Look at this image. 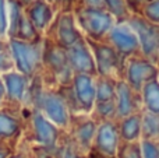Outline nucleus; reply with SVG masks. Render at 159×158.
Wrapping results in <instances>:
<instances>
[{"mask_svg": "<svg viewBox=\"0 0 159 158\" xmlns=\"http://www.w3.org/2000/svg\"><path fill=\"white\" fill-rule=\"evenodd\" d=\"M77 91H78V97L81 100V102L85 105V108H91L93 102V87L91 84V80L88 77H81L77 78Z\"/></svg>", "mask_w": 159, "mask_h": 158, "instance_id": "nucleus-9", "label": "nucleus"}, {"mask_svg": "<svg viewBox=\"0 0 159 158\" xmlns=\"http://www.w3.org/2000/svg\"><path fill=\"white\" fill-rule=\"evenodd\" d=\"M140 118L138 116H130L124 120L123 126H121V134L126 140H134L137 139L138 133H140Z\"/></svg>", "mask_w": 159, "mask_h": 158, "instance_id": "nucleus-11", "label": "nucleus"}, {"mask_svg": "<svg viewBox=\"0 0 159 158\" xmlns=\"http://www.w3.org/2000/svg\"><path fill=\"white\" fill-rule=\"evenodd\" d=\"M115 112V105L113 102H99V114L105 115V116H109Z\"/></svg>", "mask_w": 159, "mask_h": 158, "instance_id": "nucleus-19", "label": "nucleus"}, {"mask_svg": "<svg viewBox=\"0 0 159 158\" xmlns=\"http://www.w3.org/2000/svg\"><path fill=\"white\" fill-rule=\"evenodd\" d=\"M117 109L120 115H129L133 111V98L127 84L120 83L117 86Z\"/></svg>", "mask_w": 159, "mask_h": 158, "instance_id": "nucleus-8", "label": "nucleus"}, {"mask_svg": "<svg viewBox=\"0 0 159 158\" xmlns=\"http://www.w3.org/2000/svg\"><path fill=\"white\" fill-rule=\"evenodd\" d=\"M81 21L85 30L95 38H101L112 25L109 14L98 10H85L81 14Z\"/></svg>", "mask_w": 159, "mask_h": 158, "instance_id": "nucleus-2", "label": "nucleus"}, {"mask_svg": "<svg viewBox=\"0 0 159 158\" xmlns=\"http://www.w3.org/2000/svg\"><path fill=\"white\" fill-rule=\"evenodd\" d=\"M117 144V133L110 123H105L98 132V147L102 153L112 156Z\"/></svg>", "mask_w": 159, "mask_h": 158, "instance_id": "nucleus-6", "label": "nucleus"}, {"mask_svg": "<svg viewBox=\"0 0 159 158\" xmlns=\"http://www.w3.org/2000/svg\"><path fill=\"white\" fill-rule=\"evenodd\" d=\"M131 25L137 31L144 52L147 55L157 52L159 49V27H155L141 18H133Z\"/></svg>", "mask_w": 159, "mask_h": 158, "instance_id": "nucleus-1", "label": "nucleus"}, {"mask_svg": "<svg viewBox=\"0 0 159 158\" xmlns=\"http://www.w3.org/2000/svg\"><path fill=\"white\" fill-rule=\"evenodd\" d=\"M105 3H106L107 8H109L113 14H116V16L121 17L126 14L127 6H126V3H124V0H105Z\"/></svg>", "mask_w": 159, "mask_h": 158, "instance_id": "nucleus-14", "label": "nucleus"}, {"mask_svg": "<svg viewBox=\"0 0 159 158\" xmlns=\"http://www.w3.org/2000/svg\"><path fill=\"white\" fill-rule=\"evenodd\" d=\"M121 158H141L137 146H127L121 151Z\"/></svg>", "mask_w": 159, "mask_h": 158, "instance_id": "nucleus-17", "label": "nucleus"}, {"mask_svg": "<svg viewBox=\"0 0 159 158\" xmlns=\"http://www.w3.org/2000/svg\"><path fill=\"white\" fill-rule=\"evenodd\" d=\"M144 100L152 114H159V83L148 81L144 87Z\"/></svg>", "mask_w": 159, "mask_h": 158, "instance_id": "nucleus-7", "label": "nucleus"}, {"mask_svg": "<svg viewBox=\"0 0 159 158\" xmlns=\"http://www.w3.org/2000/svg\"><path fill=\"white\" fill-rule=\"evenodd\" d=\"M88 3H89L91 6H99L102 3V0H88Z\"/></svg>", "mask_w": 159, "mask_h": 158, "instance_id": "nucleus-20", "label": "nucleus"}, {"mask_svg": "<svg viewBox=\"0 0 159 158\" xmlns=\"http://www.w3.org/2000/svg\"><path fill=\"white\" fill-rule=\"evenodd\" d=\"M145 13L149 20H152V21H155V22H159V0H154L152 3H149V4L147 6Z\"/></svg>", "mask_w": 159, "mask_h": 158, "instance_id": "nucleus-16", "label": "nucleus"}, {"mask_svg": "<svg viewBox=\"0 0 159 158\" xmlns=\"http://www.w3.org/2000/svg\"><path fill=\"white\" fill-rule=\"evenodd\" d=\"M141 148H143V158H159V151L154 143L147 140L143 143Z\"/></svg>", "mask_w": 159, "mask_h": 158, "instance_id": "nucleus-15", "label": "nucleus"}, {"mask_svg": "<svg viewBox=\"0 0 159 158\" xmlns=\"http://www.w3.org/2000/svg\"><path fill=\"white\" fill-rule=\"evenodd\" d=\"M115 95V90L110 86L107 81H102L99 84V90H98V100L99 102H110L113 100Z\"/></svg>", "mask_w": 159, "mask_h": 158, "instance_id": "nucleus-13", "label": "nucleus"}, {"mask_svg": "<svg viewBox=\"0 0 159 158\" xmlns=\"http://www.w3.org/2000/svg\"><path fill=\"white\" fill-rule=\"evenodd\" d=\"M144 133L148 137H157L159 136V119L154 115H145L144 118Z\"/></svg>", "mask_w": 159, "mask_h": 158, "instance_id": "nucleus-12", "label": "nucleus"}, {"mask_svg": "<svg viewBox=\"0 0 159 158\" xmlns=\"http://www.w3.org/2000/svg\"><path fill=\"white\" fill-rule=\"evenodd\" d=\"M157 70L154 66L143 60H134L129 67V81L134 88H140L145 81L155 77Z\"/></svg>", "mask_w": 159, "mask_h": 158, "instance_id": "nucleus-3", "label": "nucleus"}, {"mask_svg": "<svg viewBox=\"0 0 159 158\" xmlns=\"http://www.w3.org/2000/svg\"><path fill=\"white\" fill-rule=\"evenodd\" d=\"M95 53H96V62H98L99 72L101 73L109 74V73H113L117 69L119 59L116 52L112 48L99 45V46L95 48Z\"/></svg>", "mask_w": 159, "mask_h": 158, "instance_id": "nucleus-5", "label": "nucleus"}, {"mask_svg": "<svg viewBox=\"0 0 159 158\" xmlns=\"http://www.w3.org/2000/svg\"><path fill=\"white\" fill-rule=\"evenodd\" d=\"M92 134H93V125L92 123H87L85 126H82L81 132H80V137H81V140H84L85 143L91 142Z\"/></svg>", "mask_w": 159, "mask_h": 158, "instance_id": "nucleus-18", "label": "nucleus"}, {"mask_svg": "<svg viewBox=\"0 0 159 158\" xmlns=\"http://www.w3.org/2000/svg\"><path fill=\"white\" fill-rule=\"evenodd\" d=\"M110 38H112V42L115 44V46L121 52H131L138 46V39L135 38L133 31L130 28H127L126 25L116 27L112 31Z\"/></svg>", "mask_w": 159, "mask_h": 158, "instance_id": "nucleus-4", "label": "nucleus"}, {"mask_svg": "<svg viewBox=\"0 0 159 158\" xmlns=\"http://www.w3.org/2000/svg\"><path fill=\"white\" fill-rule=\"evenodd\" d=\"M73 58H74L75 66L81 70H85V72H91L93 69V62L91 59L88 50L85 49L84 46H77L74 48V52H73Z\"/></svg>", "mask_w": 159, "mask_h": 158, "instance_id": "nucleus-10", "label": "nucleus"}]
</instances>
